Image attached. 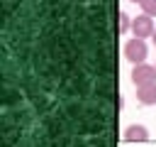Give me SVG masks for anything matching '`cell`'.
Instances as JSON below:
<instances>
[{
	"label": "cell",
	"instance_id": "obj_1",
	"mask_svg": "<svg viewBox=\"0 0 156 147\" xmlns=\"http://www.w3.org/2000/svg\"><path fill=\"white\" fill-rule=\"evenodd\" d=\"M146 54H149V49H146V42L144 39H139V37L127 39V44H124V59L127 61H132L134 66L136 64H144Z\"/></svg>",
	"mask_w": 156,
	"mask_h": 147
},
{
	"label": "cell",
	"instance_id": "obj_2",
	"mask_svg": "<svg viewBox=\"0 0 156 147\" xmlns=\"http://www.w3.org/2000/svg\"><path fill=\"white\" fill-rule=\"evenodd\" d=\"M132 83L134 86H146V83H156V66L151 64H136L132 71Z\"/></svg>",
	"mask_w": 156,
	"mask_h": 147
},
{
	"label": "cell",
	"instance_id": "obj_3",
	"mask_svg": "<svg viewBox=\"0 0 156 147\" xmlns=\"http://www.w3.org/2000/svg\"><path fill=\"white\" fill-rule=\"evenodd\" d=\"M154 20H151V15H139V17H134L132 20V32H134V37H139V39H146V37H151L154 34Z\"/></svg>",
	"mask_w": 156,
	"mask_h": 147
},
{
	"label": "cell",
	"instance_id": "obj_4",
	"mask_svg": "<svg viewBox=\"0 0 156 147\" xmlns=\"http://www.w3.org/2000/svg\"><path fill=\"white\" fill-rule=\"evenodd\" d=\"M124 142H146L149 140V130L144 125H129L124 132H122Z\"/></svg>",
	"mask_w": 156,
	"mask_h": 147
},
{
	"label": "cell",
	"instance_id": "obj_5",
	"mask_svg": "<svg viewBox=\"0 0 156 147\" xmlns=\"http://www.w3.org/2000/svg\"><path fill=\"white\" fill-rule=\"evenodd\" d=\"M136 100L141 105H156V83L136 86Z\"/></svg>",
	"mask_w": 156,
	"mask_h": 147
},
{
	"label": "cell",
	"instance_id": "obj_6",
	"mask_svg": "<svg viewBox=\"0 0 156 147\" xmlns=\"http://www.w3.org/2000/svg\"><path fill=\"white\" fill-rule=\"evenodd\" d=\"M129 29H132V17L127 12H119V34H124Z\"/></svg>",
	"mask_w": 156,
	"mask_h": 147
},
{
	"label": "cell",
	"instance_id": "obj_7",
	"mask_svg": "<svg viewBox=\"0 0 156 147\" xmlns=\"http://www.w3.org/2000/svg\"><path fill=\"white\" fill-rule=\"evenodd\" d=\"M139 5H141V10H144V15L156 17V0H141Z\"/></svg>",
	"mask_w": 156,
	"mask_h": 147
},
{
	"label": "cell",
	"instance_id": "obj_8",
	"mask_svg": "<svg viewBox=\"0 0 156 147\" xmlns=\"http://www.w3.org/2000/svg\"><path fill=\"white\" fill-rule=\"evenodd\" d=\"M151 39H154V44H156V29H154V34H151Z\"/></svg>",
	"mask_w": 156,
	"mask_h": 147
},
{
	"label": "cell",
	"instance_id": "obj_9",
	"mask_svg": "<svg viewBox=\"0 0 156 147\" xmlns=\"http://www.w3.org/2000/svg\"><path fill=\"white\" fill-rule=\"evenodd\" d=\"M132 2H141V0H132Z\"/></svg>",
	"mask_w": 156,
	"mask_h": 147
}]
</instances>
